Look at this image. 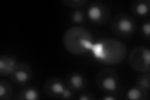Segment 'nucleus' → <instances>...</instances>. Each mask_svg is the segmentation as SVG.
<instances>
[{
    "label": "nucleus",
    "instance_id": "nucleus-1",
    "mask_svg": "<svg viewBox=\"0 0 150 100\" xmlns=\"http://www.w3.org/2000/svg\"><path fill=\"white\" fill-rule=\"evenodd\" d=\"M90 52L96 61L115 65L123 62L127 55V47L123 42L114 38H106L94 42Z\"/></svg>",
    "mask_w": 150,
    "mask_h": 100
},
{
    "label": "nucleus",
    "instance_id": "nucleus-2",
    "mask_svg": "<svg viewBox=\"0 0 150 100\" xmlns=\"http://www.w3.org/2000/svg\"><path fill=\"white\" fill-rule=\"evenodd\" d=\"M63 43L69 53L81 56L91 51L94 43L93 36L87 28L74 26L69 28L64 33Z\"/></svg>",
    "mask_w": 150,
    "mask_h": 100
},
{
    "label": "nucleus",
    "instance_id": "nucleus-3",
    "mask_svg": "<svg viewBox=\"0 0 150 100\" xmlns=\"http://www.w3.org/2000/svg\"><path fill=\"white\" fill-rule=\"evenodd\" d=\"M128 63L134 71L141 73H149L150 51L148 48L138 46L131 51Z\"/></svg>",
    "mask_w": 150,
    "mask_h": 100
},
{
    "label": "nucleus",
    "instance_id": "nucleus-4",
    "mask_svg": "<svg viewBox=\"0 0 150 100\" xmlns=\"http://www.w3.org/2000/svg\"><path fill=\"white\" fill-rule=\"evenodd\" d=\"M111 28L116 36L120 38H129L133 35L136 29V21L127 14L116 15L111 23Z\"/></svg>",
    "mask_w": 150,
    "mask_h": 100
},
{
    "label": "nucleus",
    "instance_id": "nucleus-5",
    "mask_svg": "<svg viewBox=\"0 0 150 100\" xmlns=\"http://www.w3.org/2000/svg\"><path fill=\"white\" fill-rule=\"evenodd\" d=\"M44 90L48 96L61 99H71L74 91H71L62 79L56 77L47 79L44 84Z\"/></svg>",
    "mask_w": 150,
    "mask_h": 100
},
{
    "label": "nucleus",
    "instance_id": "nucleus-6",
    "mask_svg": "<svg viewBox=\"0 0 150 100\" xmlns=\"http://www.w3.org/2000/svg\"><path fill=\"white\" fill-rule=\"evenodd\" d=\"M97 87L102 91L115 93L119 88V77L114 70L105 68L100 71L96 79Z\"/></svg>",
    "mask_w": 150,
    "mask_h": 100
},
{
    "label": "nucleus",
    "instance_id": "nucleus-7",
    "mask_svg": "<svg viewBox=\"0 0 150 100\" xmlns=\"http://www.w3.org/2000/svg\"><path fill=\"white\" fill-rule=\"evenodd\" d=\"M86 16L92 23L102 26L109 21L111 11L106 4L101 1H92L88 6Z\"/></svg>",
    "mask_w": 150,
    "mask_h": 100
},
{
    "label": "nucleus",
    "instance_id": "nucleus-8",
    "mask_svg": "<svg viewBox=\"0 0 150 100\" xmlns=\"http://www.w3.org/2000/svg\"><path fill=\"white\" fill-rule=\"evenodd\" d=\"M32 75V71L30 66L18 62L10 77L12 82L16 85H25L30 82Z\"/></svg>",
    "mask_w": 150,
    "mask_h": 100
},
{
    "label": "nucleus",
    "instance_id": "nucleus-9",
    "mask_svg": "<svg viewBox=\"0 0 150 100\" xmlns=\"http://www.w3.org/2000/svg\"><path fill=\"white\" fill-rule=\"evenodd\" d=\"M67 87L74 92L81 91L86 87V81L84 76L78 72H74L68 75L67 79Z\"/></svg>",
    "mask_w": 150,
    "mask_h": 100
},
{
    "label": "nucleus",
    "instance_id": "nucleus-10",
    "mask_svg": "<svg viewBox=\"0 0 150 100\" xmlns=\"http://www.w3.org/2000/svg\"><path fill=\"white\" fill-rule=\"evenodd\" d=\"M18 61L7 55L0 57V77H5L10 76L15 70Z\"/></svg>",
    "mask_w": 150,
    "mask_h": 100
},
{
    "label": "nucleus",
    "instance_id": "nucleus-11",
    "mask_svg": "<svg viewBox=\"0 0 150 100\" xmlns=\"http://www.w3.org/2000/svg\"><path fill=\"white\" fill-rule=\"evenodd\" d=\"M149 6L150 1L149 0H138L131 3V9L135 16L144 17L148 15Z\"/></svg>",
    "mask_w": 150,
    "mask_h": 100
},
{
    "label": "nucleus",
    "instance_id": "nucleus-12",
    "mask_svg": "<svg viewBox=\"0 0 150 100\" xmlns=\"http://www.w3.org/2000/svg\"><path fill=\"white\" fill-rule=\"evenodd\" d=\"M149 91L142 88L138 84L131 87L126 94V97L130 100L146 99L148 98Z\"/></svg>",
    "mask_w": 150,
    "mask_h": 100
},
{
    "label": "nucleus",
    "instance_id": "nucleus-13",
    "mask_svg": "<svg viewBox=\"0 0 150 100\" xmlns=\"http://www.w3.org/2000/svg\"><path fill=\"white\" fill-rule=\"evenodd\" d=\"M40 98L39 91L35 87H26L23 89L19 94V99L26 100H37Z\"/></svg>",
    "mask_w": 150,
    "mask_h": 100
},
{
    "label": "nucleus",
    "instance_id": "nucleus-14",
    "mask_svg": "<svg viewBox=\"0 0 150 100\" xmlns=\"http://www.w3.org/2000/svg\"><path fill=\"white\" fill-rule=\"evenodd\" d=\"M13 94V89L11 84L4 79L0 80V99H10Z\"/></svg>",
    "mask_w": 150,
    "mask_h": 100
},
{
    "label": "nucleus",
    "instance_id": "nucleus-15",
    "mask_svg": "<svg viewBox=\"0 0 150 100\" xmlns=\"http://www.w3.org/2000/svg\"><path fill=\"white\" fill-rule=\"evenodd\" d=\"M61 3L67 7L78 9L86 5L88 3V1L87 0H63V1H61Z\"/></svg>",
    "mask_w": 150,
    "mask_h": 100
},
{
    "label": "nucleus",
    "instance_id": "nucleus-16",
    "mask_svg": "<svg viewBox=\"0 0 150 100\" xmlns=\"http://www.w3.org/2000/svg\"><path fill=\"white\" fill-rule=\"evenodd\" d=\"M138 85L142 88L148 90L149 91V83H150V74L149 73H143L140 75L137 81Z\"/></svg>",
    "mask_w": 150,
    "mask_h": 100
},
{
    "label": "nucleus",
    "instance_id": "nucleus-17",
    "mask_svg": "<svg viewBox=\"0 0 150 100\" xmlns=\"http://www.w3.org/2000/svg\"><path fill=\"white\" fill-rule=\"evenodd\" d=\"M71 21L75 24H81L83 23L86 19V13L81 9H77L71 14Z\"/></svg>",
    "mask_w": 150,
    "mask_h": 100
},
{
    "label": "nucleus",
    "instance_id": "nucleus-18",
    "mask_svg": "<svg viewBox=\"0 0 150 100\" xmlns=\"http://www.w3.org/2000/svg\"><path fill=\"white\" fill-rule=\"evenodd\" d=\"M142 32L143 35L148 38L150 36V23L149 21L144 22L142 26Z\"/></svg>",
    "mask_w": 150,
    "mask_h": 100
},
{
    "label": "nucleus",
    "instance_id": "nucleus-19",
    "mask_svg": "<svg viewBox=\"0 0 150 100\" xmlns=\"http://www.w3.org/2000/svg\"><path fill=\"white\" fill-rule=\"evenodd\" d=\"M96 98L90 92H85L84 93H82L79 96L78 98L79 100H91V99H95Z\"/></svg>",
    "mask_w": 150,
    "mask_h": 100
},
{
    "label": "nucleus",
    "instance_id": "nucleus-20",
    "mask_svg": "<svg viewBox=\"0 0 150 100\" xmlns=\"http://www.w3.org/2000/svg\"><path fill=\"white\" fill-rule=\"evenodd\" d=\"M103 100H115L116 99V98L113 95H106V96L102 98Z\"/></svg>",
    "mask_w": 150,
    "mask_h": 100
}]
</instances>
